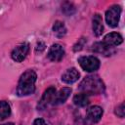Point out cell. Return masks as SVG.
I'll list each match as a JSON object with an SVG mask.
<instances>
[{
	"label": "cell",
	"mask_w": 125,
	"mask_h": 125,
	"mask_svg": "<svg viewBox=\"0 0 125 125\" xmlns=\"http://www.w3.org/2000/svg\"><path fill=\"white\" fill-rule=\"evenodd\" d=\"M37 75L34 70L28 69L24 71L19 80L18 87H17V94L20 97L28 96L33 94L35 91V82H36Z\"/></svg>",
	"instance_id": "6da1fadb"
},
{
	"label": "cell",
	"mask_w": 125,
	"mask_h": 125,
	"mask_svg": "<svg viewBox=\"0 0 125 125\" xmlns=\"http://www.w3.org/2000/svg\"><path fill=\"white\" fill-rule=\"evenodd\" d=\"M79 90L86 95H98L104 93V84L98 75H89L81 81Z\"/></svg>",
	"instance_id": "7a4b0ae2"
},
{
	"label": "cell",
	"mask_w": 125,
	"mask_h": 125,
	"mask_svg": "<svg viewBox=\"0 0 125 125\" xmlns=\"http://www.w3.org/2000/svg\"><path fill=\"white\" fill-rule=\"evenodd\" d=\"M78 63L81 68L87 72L96 71L100 67V61L94 56H83L78 59Z\"/></svg>",
	"instance_id": "3957f363"
},
{
	"label": "cell",
	"mask_w": 125,
	"mask_h": 125,
	"mask_svg": "<svg viewBox=\"0 0 125 125\" xmlns=\"http://www.w3.org/2000/svg\"><path fill=\"white\" fill-rule=\"evenodd\" d=\"M121 15V7L118 5L111 6L105 12V21L106 23L111 27H116L118 25Z\"/></svg>",
	"instance_id": "277c9868"
},
{
	"label": "cell",
	"mask_w": 125,
	"mask_h": 125,
	"mask_svg": "<svg viewBox=\"0 0 125 125\" xmlns=\"http://www.w3.org/2000/svg\"><path fill=\"white\" fill-rule=\"evenodd\" d=\"M28 51H29V44L27 42H23L13 49L11 53V57L15 62H21L25 59Z\"/></svg>",
	"instance_id": "5b68a950"
},
{
	"label": "cell",
	"mask_w": 125,
	"mask_h": 125,
	"mask_svg": "<svg viewBox=\"0 0 125 125\" xmlns=\"http://www.w3.org/2000/svg\"><path fill=\"white\" fill-rule=\"evenodd\" d=\"M56 88L55 87H49L43 94L41 100L38 102V104H37V108L38 110H43L47 107V105L49 104H53L54 102V99L56 97Z\"/></svg>",
	"instance_id": "8992f818"
},
{
	"label": "cell",
	"mask_w": 125,
	"mask_h": 125,
	"mask_svg": "<svg viewBox=\"0 0 125 125\" xmlns=\"http://www.w3.org/2000/svg\"><path fill=\"white\" fill-rule=\"evenodd\" d=\"M103 108L99 105H93L87 110L86 114V121L89 124H94L100 121L103 115Z\"/></svg>",
	"instance_id": "52a82bcc"
},
{
	"label": "cell",
	"mask_w": 125,
	"mask_h": 125,
	"mask_svg": "<svg viewBox=\"0 0 125 125\" xmlns=\"http://www.w3.org/2000/svg\"><path fill=\"white\" fill-rule=\"evenodd\" d=\"M64 56V49L60 44H53L48 52V58L52 62H60Z\"/></svg>",
	"instance_id": "ba28073f"
},
{
	"label": "cell",
	"mask_w": 125,
	"mask_h": 125,
	"mask_svg": "<svg viewBox=\"0 0 125 125\" xmlns=\"http://www.w3.org/2000/svg\"><path fill=\"white\" fill-rule=\"evenodd\" d=\"M107 47L109 48H113L115 46H118L120 45L122 42H123V37L117 33V32H110L108 34H106L104 38V41H103Z\"/></svg>",
	"instance_id": "9c48e42d"
},
{
	"label": "cell",
	"mask_w": 125,
	"mask_h": 125,
	"mask_svg": "<svg viewBox=\"0 0 125 125\" xmlns=\"http://www.w3.org/2000/svg\"><path fill=\"white\" fill-rule=\"evenodd\" d=\"M80 74L78 72V70L74 67H71V68H68L66 69L62 75V80L66 83V84H72L74 82H76L79 78Z\"/></svg>",
	"instance_id": "30bf717a"
},
{
	"label": "cell",
	"mask_w": 125,
	"mask_h": 125,
	"mask_svg": "<svg viewBox=\"0 0 125 125\" xmlns=\"http://www.w3.org/2000/svg\"><path fill=\"white\" fill-rule=\"evenodd\" d=\"M71 93V89L68 88V87H64L62 89L60 90V92L58 94H56V97L54 99V102L52 104H63L67 98L69 97Z\"/></svg>",
	"instance_id": "8fae6325"
},
{
	"label": "cell",
	"mask_w": 125,
	"mask_h": 125,
	"mask_svg": "<svg viewBox=\"0 0 125 125\" xmlns=\"http://www.w3.org/2000/svg\"><path fill=\"white\" fill-rule=\"evenodd\" d=\"M93 24H92V27H93V32L95 33L96 36H100L102 35L103 33V30H104V25H103V20H102V17L100 14H95L94 17H93Z\"/></svg>",
	"instance_id": "7c38bea8"
},
{
	"label": "cell",
	"mask_w": 125,
	"mask_h": 125,
	"mask_svg": "<svg viewBox=\"0 0 125 125\" xmlns=\"http://www.w3.org/2000/svg\"><path fill=\"white\" fill-rule=\"evenodd\" d=\"M111 49L112 48L107 47L104 42H97L92 46V50L94 52L103 54L104 56H109L111 54Z\"/></svg>",
	"instance_id": "4fadbf2b"
},
{
	"label": "cell",
	"mask_w": 125,
	"mask_h": 125,
	"mask_svg": "<svg viewBox=\"0 0 125 125\" xmlns=\"http://www.w3.org/2000/svg\"><path fill=\"white\" fill-rule=\"evenodd\" d=\"M73 103L77 106H81V107L86 106L89 104V97H88V95H86L84 93L77 94L73 98Z\"/></svg>",
	"instance_id": "5bb4252c"
},
{
	"label": "cell",
	"mask_w": 125,
	"mask_h": 125,
	"mask_svg": "<svg viewBox=\"0 0 125 125\" xmlns=\"http://www.w3.org/2000/svg\"><path fill=\"white\" fill-rule=\"evenodd\" d=\"M53 31L58 37H62L66 33V27L62 21H55V23L53 25Z\"/></svg>",
	"instance_id": "9a60e30c"
},
{
	"label": "cell",
	"mask_w": 125,
	"mask_h": 125,
	"mask_svg": "<svg viewBox=\"0 0 125 125\" xmlns=\"http://www.w3.org/2000/svg\"><path fill=\"white\" fill-rule=\"evenodd\" d=\"M11 114L10 104L6 101H0V120H4Z\"/></svg>",
	"instance_id": "2e32d148"
},
{
	"label": "cell",
	"mask_w": 125,
	"mask_h": 125,
	"mask_svg": "<svg viewBox=\"0 0 125 125\" xmlns=\"http://www.w3.org/2000/svg\"><path fill=\"white\" fill-rule=\"evenodd\" d=\"M65 4L67 5V7H62V12L66 15H71L74 12V8L70 3H65Z\"/></svg>",
	"instance_id": "e0dca14e"
},
{
	"label": "cell",
	"mask_w": 125,
	"mask_h": 125,
	"mask_svg": "<svg viewBox=\"0 0 125 125\" xmlns=\"http://www.w3.org/2000/svg\"><path fill=\"white\" fill-rule=\"evenodd\" d=\"M115 113L117 114V116L119 117H124V104L122 103L121 104H119L116 109H115Z\"/></svg>",
	"instance_id": "ac0fdd59"
},
{
	"label": "cell",
	"mask_w": 125,
	"mask_h": 125,
	"mask_svg": "<svg viewBox=\"0 0 125 125\" xmlns=\"http://www.w3.org/2000/svg\"><path fill=\"white\" fill-rule=\"evenodd\" d=\"M32 125H48V124L45 122L44 119H42V118H37V119L34 120V122H33Z\"/></svg>",
	"instance_id": "d6986e66"
},
{
	"label": "cell",
	"mask_w": 125,
	"mask_h": 125,
	"mask_svg": "<svg viewBox=\"0 0 125 125\" xmlns=\"http://www.w3.org/2000/svg\"><path fill=\"white\" fill-rule=\"evenodd\" d=\"M3 125H14V123H6V124H3Z\"/></svg>",
	"instance_id": "ffe728a7"
}]
</instances>
